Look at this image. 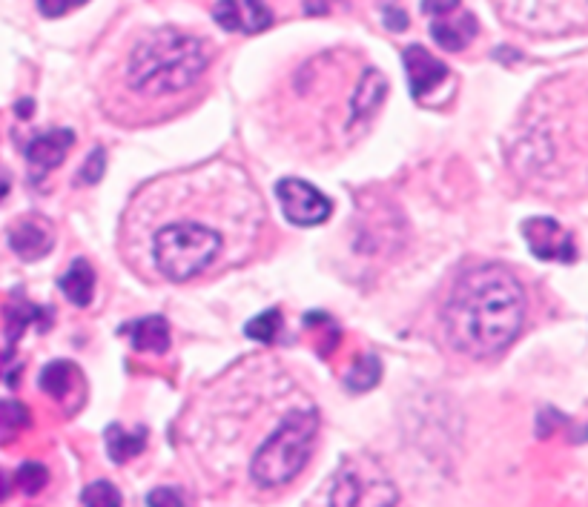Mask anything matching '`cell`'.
Instances as JSON below:
<instances>
[{
    "mask_svg": "<svg viewBox=\"0 0 588 507\" xmlns=\"http://www.w3.org/2000/svg\"><path fill=\"white\" fill-rule=\"evenodd\" d=\"M319 433V413L316 407H296L282 422L273 427V433L259 444V450L250 459V479L259 487H284L293 482L313 453V442Z\"/></svg>",
    "mask_w": 588,
    "mask_h": 507,
    "instance_id": "cell-4",
    "label": "cell"
},
{
    "mask_svg": "<svg viewBox=\"0 0 588 507\" xmlns=\"http://www.w3.org/2000/svg\"><path fill=\"white\" fill-rule=\"evenodd\" d=\"M9 247L21 261H38L55 247V230L46 218L26 215L9 227Z\"/></svg>",
    "mask_w": 588,
    "mask_h": 507,
    "instance_id": "cell-9",
    "label": "cell"
},
{
    "mask_svg": "<svg viewBox=\"0 0 588 507\" xmlns=\"http://www.w3.org/2000/svg\"><path fill=\"white\" fill-rule=\"evenodd\" d=\"M457 9H454V12H457ZM474 32H477V21H474L468 12L459 15V23L451 21V12H448V21L431 23V38H434L445 52H462V49L468 46V41L474 38Z\"/></svg>",
    "mask_w": 588,
    "mask_h": 507,
    "instance_id": "cell-16",
    "label": "cell"
},
{
    "mask_svg": "<svg viewBox=\"0 0 588 507\" xmlns=\"http://www.w3.org/2000/svg\"><path fill=\"white\" fill-rule=\"evenodd\" d=\"M78 6H84V3L81 0H72V3H49V0H41L38 3L41 15H46V18H58V15L69 12V9H78Z\"/></svg>",
    "mask_w": 588,
    "mask_h": 507,
    "instance_id": "cell-27",
    "label": "cell"
},
{
    "mask_svg": "<svg viewBox=\"0 0 588 507\" xmlns=\"http://www.w3.org/2000/svg\"><path fill=\"white\" fill-rule=\"evenodd\" d=\"M399 490L371 453H353L336 470L330 507H396Z\"/></svg>",
    "mask_w": 588,
    "mask_h": 507,
    "instance_id": "cell-5",
    "label": "cell"
},
{
    "mask_svg": "<svg viewBox=\"0 0 588 507\" xmlns=\"http://www.w3.org/2000/svg\"><path fill=\"white\" fill-rule=\"evenodd\" d=\"M382 21L388 26V32H405L408 15H405V9H399V6H393V3H385V6H382Z\"/></svg>",
    "mask_w": 588,
    "mask_h": 507,
    "instance_id": "cell-26",
    "label": "cell"
},
{
    "mask_svg": "<svg viewBox=\"0 0 588 507\" xmlns=\"http://www.w3.org/2000/svg\"><path fill=\"white\" fill-rule=\"evenodd\" d=\"M402 66H405V75H408V84H411V98H416V101H422L425 95L434 92L436 86H442L451 78L448 64H442L419 43L408 46L402 52Z\"/></svg>",
    "mask_w": 588,
    "mask_h": 507,
    "instance_id": "cell-8",
    "label": "cell"
},
{
    "mask_svg": "<svg viewBox=\"0 0 588 507\" xmlns=\"http://www.w3.org/2000/svg\"><path fill=\"white\" fill-rule=\"evenodd\" d=\"M104 169H107V152H104V147H95L89 152L87 161H84L78 178H81L84 184H98V181L104 178Z\"/></svg>",
    "mask_w": 588,
    "mask_h": 507,
    "instance_id": "cell-24",
    "label": "cell"
},
{
    "mask_svg": "<svg viewBox=\"0 0 588 507\" xmlns=\"http://www.w3.org/2000/svg\"><path fill=\"white\" fill-rule=\"evenodd\" d=\"M78 381H81V373H78V367L72 361H52V364H46L44 370H41L38 384L52 399H66Z\"/></svg>",
    "mask_w": 588,
    "mask_h": 507,
    "instance_id": "cell-18",
    "label": "cell"
},
{
    "mask_svg": "<svg viewBox=\"0 0 588 507\" xmlns=\"http://www.w3.org/2000/svg\"><path fill=\"white\" fill-rule=\"evenodd\" d=\"M385 92H388V78L379 69L365 66L362 75L356 78L353 95H350V132H356L359 124L371 121L376 109L385 101Z\"/></svg>",
    "mask_w": 588,
    "mask_h": 507,
    "instance_id": "cell-11",
    "label": "cell"
},
{
    "mask_svg": "<svg viewBox=\"0 0 588 507\" xmlns=\"http://www.w3.org/2000/svg\"><path fill=\"white\" fill-rule=\"evenodd\" d=\"M528 250L543 258V261H560V264H571L577 261V247H574V235L568 233L563 224H557L548 215H534L525 218L520 224Z\"/></svg>",
    "mask_w": 588,
    "mask_h": 507,
    "instance_id": "cell-7",
    "label": "cell"
},
{
    "mask_svg": "<svg viewBox=\"0 0 588 507\" xmlns=\"http://www.w3.org/2000/svg\"><path fill=\"white\" fill-rule=\"evenodd\" d=\"M58 287L75 307H89V301L95 296V270L89 267L87 258H75L72 267L61 275Z\"/></svg>",
    "mask_w": 588,
    "mask_h": 507,
    "instance_id": "cell-15",
    "label": "cell"
},
{
    "mask_svg": "<svg viewBox=\"0 0 588 507\" xmlns=\"http://www.w3.org/2000/svg\"><path fill=\"white\" fill-rule=\"evenodd\" d=\"M147 505L150 507H187V502H184V496H181L175 487H155V490H150V496H147Z\"/></svg>",
    "mask_w": 588,
    "mask_h": 507,
    "instance_id": "cell-25",
    "label": "cell"
},
{
    "mask_svg": "<svg viewBox=\"0 0 588 507\" xmlns=\"http://www.w3.org/2000/svg\"><path fill=\"white\" fill-rule=\"evenodd\" d=\"M29 112H32V101H29V98H23L21 106H18V115H23V118H26Z\"/></svg>",
    "mask_w": 588,
    "mask_h": 507,
    "instance_id": "cell-29",
    "label": "cell"
},
{
    "mask_svg": "<svg viewBox=\"0 0 588 507\" xmlns=\"http://www.w3.org/2000/svg\"><path fill=\"white\" fill-rule=\"evenodd\" d=\"M75 144V132L72 129H49L44 135L32 138L23 155L29 161V167L38 169V172H49L58 164H64V158L69 155V149Z\"/></svg>",
    "mask_w": 588,
    "mask_h": 507,
    "instance_id": "cell-12",
    "label": "cell"
},
{
    "mask_svg": "<svg viewBox=\"0 0 588 507\" xmlns=\"http://www.w3.org/2000/svg\"><path fill=\"white\" fill-rule=\"evenodd\" d=\"M213 18L227 32L256 35L273 23V12L267 3H259V0H230V3H218L213 9Z\"/></svg>",
    "mask_w": 588,
    "mask_h": 507,
    "instance_id": "cell-10",
    "label": "cell"
},
{
    "mask_svg": "<svg viewBox=\"0 0 588 507\" xmlns=\"http://www.w3.org/2000/svg\"><path fill=\"white\" fill-rule=\"evenodd\" d=\"M523 318L525 296L517 275L502 264H477L451 284L442 330L454 350L488 359L520 336Z\"/></svg>",
    "mask_w": 588,
    "mask_h": 507,
    "instance_id": "cell-1",
    "label": "cell"
},
{
    "mask_svg": "<svg viewBox=\"0 0 588 507\" xmlns=\"http://www.w3.org/2000/svg\"><path fill=\"white\" fill-rule=\"evenodd\" d=\"M170 192L173 198H178L181 215L155 227V233L150 235V261H153L155 273L164 275L167 281L184 284L207 273L221 258L224 233L216 221L193 218L184 192Z\"/></svg>",
    "mask_w": 588,
    "mask_h": 507,
    "instance_id": "cell-3",
    "label": "cell"
},
{
    "mask_svg": "<svg viewBox=\"0 0 588 507\" xmlns=\"http://www.w3.org/2000/svg\"><path fill=\"white\" fill-rule=\"evenodd\" d=\"M29 424V410L15 399H0V430H21Z\"/></svg>",
    "mask_w": 588,
    "mask_h": 507,
    "instance_id": "cell-23",
    "label": "cell"
},
{
    "mask_svg": "<svg viewBox=\"0 0 588 507\" xmlns=\"http://www.w3.org/2000/svg\"><path fill=\"white\" fill-rule=\"evenodd\" d=\"M213 49L204 38L181 29H155L130 46L121 64V86L144 101L187 92L207 72Z\"/></svg>",
    "mask_w": 588,
    "mask_h": 507,
    "instance_id": "cell-2",
    "label": "cell"
},
{
    "mask_svg": "<svg viewBox=\"0 0 588 507\" xmlns=\"http://www.w3.org/2000/svg\"><path fill=\"white\" fill-rule=\"evenodd\" d=\"M3 313H6V341H9V353H12V344H18V338L23 336V330H26L29 324H38L41 330H46V327L52 324V310L26 301L23 293H15V301L6 304Z\"/></svg>",
    "mask_w": 588,
    "mask_h": 507,
    "instance_id": "cell-14",
    "label": "cell"
},
{
    "mask_svg": "<svg viewBox=\"0 0 588 507\" xmlns=\"http://www.w3.org/2000/svg\"><path fill=\"white\" fill-rule=\"evenodd\" d=\"M144 444H147V427H138L132 433H127L118 422L107 427V453L115 465H124V462L135 459L144 450Z\"/></svg>",
    "mask_w": 588,
    "mask_h": 507,
    "instance_id": "cell-17",
    "label": "cell"
},
{
    "mask_svg": "<svg viewBox=\"0 0 588 507\" xmlns=\"http://www.w3.org/2000/svg\"><path fill=\"white\" fill-rule=\"evenodd\" d=\"M379 376H382L379 359L373 353H365L350 367V373L345 376V387H348L350 393H365V390H371V387L379 384Z\"/></svg>",
    "mask_w": 588,
    "mask_h": 507,
    "instance_id": "cell-19",
    "label": "cell"
},
{
    "mask_svg": "<svg viewBox=\"0 0 588 507\" xmlns=\"http://www.w3.org/2000/svg\"><path fill=\"white\" fill-rule=\"evenodd\" d=\"M81 505L84 507H124V499H121V490L112 485V482H92V485L84 487V493H81Z\"/></svg>",
    "mask_w": 588,
    "mask_h": 507,
    "instance_id": "cell-21",
    "label": "cell"
},
{
    "mask_svg": "<svg viewBox=\"0 0 588 507\" xmlns=\"http://www.w3.org/2000/svg\"><path fill=\"white\" fill-rule=\"evenodd\" d=\"M276 198L282 204L287 221H293L299 227L322 224L333 212V201L327 198L325 192L302 181V178H282L276 184Z\"/></svg>",
    "mask_w": 588,
    "mask_h": 507,
    "instance_id": "cell-6",
    "label": "cell"
},
{
    "mask_svg": "<svg viewBox=\"0 0 588 507\" xmlns=\"http://www.w3.org/2000/svg\"><path fill=\"white\" fill-rule=\"evenodd\" d=\"M279 330H282V310L279 307H270L267 313L250 318L247 327H244V333L250 338H256V341H273Z\"/></svg>",
    "mask_w": 588,
    "mask_h": 507,
    "instance_id": "cell-20",
    "label": "cell"
},
{
    "mask_svg": "<svg viewBox=\"0 0 588 507\" xmlns=\"http://www.w3.org/2000/svg\"><path fill=\"white\" fill-rule=\"evenodd\" d=\"M6 496H9V479H6V473L0 470V502H3Z\"/></svg>",
    "mask_w": 588,
    "mask_h": 507,
    "instance_id": "cell-28",
    "label": "cell"
},
{
    "mask_svg": "<svg viewBox=\"0 0 588 507\" xmlns=\"http://www.w3.org/2000/svg\"><path fill=\"white\" fill-rule=\"evenodd\" d=\"M49 482V473H46L44 465H38V462H26V465L18 467V473H15V485L21 487L26 496H35V493H41Z\"/></svg>",
    "mask_w": 588,
    "mask_h": 507,
    "instance_id": "cell-22",
    "label": "cell"
},
{
    "mask_svg": "<svg viewBox=\"0 0 588 507\" xmlns=\"http://www.w3.org/2000/svg\"><path fill=\"white\" fill-rule=\"evenodd\" d=\"M124 333L130 336V344L135 353H167L170 350V324L167 318L161 316H147L138 318L124 327Z\"/></svg>",
    "mask_w": 588,
    "mask_h": 507,
    "instance_id": "cell-13",
    "label": "cell"
}]
</instances>
